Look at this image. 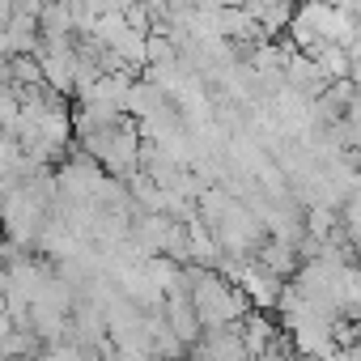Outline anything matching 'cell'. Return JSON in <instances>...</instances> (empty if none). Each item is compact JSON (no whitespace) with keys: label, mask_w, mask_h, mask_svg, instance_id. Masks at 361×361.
<instances>
[{"label":"cell","mask_w":361,"mask_h":361,"mask_svg":"<svg viewBox=\"0 0 361 361\" xmlns=\"http://www.w3.org/2000/svg\"><path fill=\"white\" fill-rule=\"evenodd\" d=\"M247 348V327L230 323V327H209L200 336V344L192 348V361H243Z\"/></svg>","instance_id":"cell-2"},{"label":"cell","mask_w":361,"mask_h":361,"mask_svg":"<svg viewBox=\"0 0 361 361\" xmlns=\"http://www.w3.org/2000/svg\"><path fill=\"white\" fill-rule=\"evenodd\" d=\"M183 281H188V293H192V302L200 310L204 331L243 323V293L221 272H213V268H183Z\"/></svg>","instance_id":"cell-1"}]
</instances>
